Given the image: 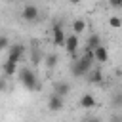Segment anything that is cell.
I'll list each match as a JSON object with an SVG mask.
<instances>
[{"instance_id":"18","label":"cell","mask_w":122,"mask_h":122,"mask_svg":"<svg viewBox=\"0 0 122 122\" xmlns=\"http://www.w3.org/2000/svg\"><path fill=\"white\" fill-rule=\"evenodd\" d=\"M109 4H111L112 8H122V0H111Z\"/></svg>"},{"instance_id":"7","label":"cell","mask_w":122,"mask_h":122,"mask_svg":"<svg viewBox=\"0 0 122 122\" xmlns=\"http://www.w3.org/2000/svg\"><path fill=\"white\" fill-rule=\"evenodd\" d=\"M51 32H53V44H55V46H65L67 36H65V32H63V29H61V25H55Z\"/></svg>"},{"instance_id":"10","label":"cell","mask_w":122,"mask_h":122,"mask_svg":"<svg viewBox=\"0 0 122 122\" xmlns=\"http://www.w3.org/2000/svg\"><path fill=\"white\" fill-rule=\"evenodd\" d=\"M93 57H95V61L105 63V61L109 59V51H107V48H105V46H99V48L93 51Z\"/></svg>"},{"instance_id":"11","label":"cell","mask_w":122,"mask_h":122,"mask_svg":"<svg viewBox=\"0 0 122 122\" xmlns=\"http://www.w3.org/2000/svg\"><path fill=\"white\" fill-rule=\"evenodd\" d=\"M99 46H103V44H101L99 34H92V36L88 38V51H95Z\"/></svg>"},{"instance_id":"8","label":"cell","mask_w":122,"mask_h":122,"mask_svg":"<svg viewBox=\"0 0 122 122\" xmlns=\"http://www.w3.org/2000/svg\"><path fill=\"white\" fill-rule=\"evenodd\" d=\"M69 92H71V86H69V82H65V80H61V82H55V86H53V93H55V95H59V97H65Z\"/></svg>"},{"instance_id":"3","label":"cell","mask_w":122,"mask_h":122,"mask_svg":"<svg viewBox=\"0 0 122 122\" xmlns=\"http://www.w3.org/2000/svg\"><path fill=\"white\" fill-rule=\"evenodd\" d=\"M23 51H25V46H23V44H13V46L10 48V53H8V63L17 65L19 59H21V55H23Z\"/></svg>"},{"instance_id":"12","label":"cell","mask_w":122,"mask_h":122,"mask_svg":"<svg viewBox=\"0 0 122 122\" xmlns=\"http://www.w3.org/2000/svg\"><path fill=\"white\" fill-rule=\"evenodd\" d=\"M72 30H74V34L86 30V21H84V19H74V23H72Z\"/></svg>"},{"instance_id":"9","label":"cell","mask_w":122,"mask_h":122,"mask_svg":"<svg viewBox=\"0 0 122 122\" xmlns=\"http://www.w3.org/2000/svg\"><path fill=\"white\" fill-rule=\"evenodd\" d=\"M80 107H82V109H92V107H95V97H93L92 93H84V95L80 97Z\"/></svg>"},{"instance_id":"1","label":"cell","mask_w":122,"mask_h":122,"mask_svg":"<svg viewBox=\"0 0 122 122\" xmlns=\"http://www.w3.org/2000/svg\"><path fill=\"white\" fill-rule=\"evenodd\" d=\"M93 61H95L93 51H86L80 59H74V63H72V67H71V72H72L74 76H82V74H86V72L92 71V63H93Z\"/></svg>"},{"instance_id":"15","label":"cell","mask_w":122,"mask_h":122,"mask_svg":"<svg viewBox=\"0 0 122 122\" xmlns=\"http://www.w3.org/2000/svg\"><path fill=\"white\" fill-rule=\"evenodd\" d=\"M55 65H57V55H55V53H50V55L46 57V67H48V69H53Z\"/></svg>"},{"instance_id":"13","label":"cell","mask_w":122,"mask_h":122,"mask_svg":"<svg viewBox=\"0 0 122 122\" xmlns=\"http://www.w3.org/2000/svg\"><path fill=\"white\" fill-rule=\"evenodd\" d=\"M109 25H111L112 29H120V27H122V17H118V15H111V17H109Z\"/></svg>"},{"instance_id":"6","label":"cell","mask_w":122,"mask_h":122,"mask_svg":"<svg viewBox=\"0 0 122 122\" xmlns=\"http://www.w3.org/2000/svg\"><path fill=\"white\" fill-rule=\"evenodd\" d=\"M65 48H67V51H69L71 55H76V50H78V36H76L74 32L67 36V40H65Z\"/></svg>"},{"instance_id":"16","label":"cell","mask_w":122,"mask_h":122,"mask_svg":"<svg viewBox=\"0 0 122 122\" xmlns=\"http://www.w3.org/2000/svg\"><path fill=\"white\" fill-rule=\"evenodd\" d=\"M101 76H103V74H101V71H92L88 80H90V82H93V84H97V82H101Z\"/></svg>"},{"instance_id":"2","label":"cell","mask_w":122,"mask_h":122,"mask_svg":"<svg viewBox=\"0 0 122 122\" xmlns=\"http://www.w3.org/2000/svg\"><path fill=\"white\" fill-rule=\"evenodd\" d=\"M19 78H21V84H23L29 92L38 90V80H36V74H34L30 69H23V71L19 72Z\"/></svg>"},{"instance_id":"14","label":"cell","mask_w":122,"mask_h":122,"mask_svg":"<svg viewBox=\"0 0 122 122\" xmlns=\"http://www.w3.org/2000/svg\"><path fill=\"white\" fill-rule=\"evenodd\" d=\"M15 67H17V65L6 61V63H4V74H6V76H13V74H15Z\"/></svg>"},{"instance_id":"4","label":"cell","mask_w":122,"mask_h":122,"mask_svg":"<svg viewBox=\"0 0 122 122\" xmlns=\"http://www.w3.org/2000/svg\"><path fill=\"white\" fill-rule=\"evenodd\" d=\"M21 17H23L25 21H34V19L38 17V8H36L34 4H27V6L23 8V11H21Z\"/></svg>"},{"instance_id":"19","label":"cell","mask_w":122,"mask_h":122,"mask_svg":"<svg viewBox=\"0 0 122 122\" xmlns=\"http://www.w3.org/2000/svg\"><path fill=\"white\" fill-rule=\"evenodd\" d=\"M8 84H6V78H0V92H6Z\"/></svg>"},{"instance_id":"20","label":"cell","mask_w":122,"mask_h":122,"mask_svg":"<svg viewBox=\"0 0 122 122\" xmlns=\"http://www.w3.org/2000/svg\"><path fill=\"white\" fill-rule=\"evenodd\" d=\"M86 122H99V118H90V120H86Z\"/></svg>"},{"instance_id":"17","label":"cell","mask_w":122,"mask_h":122,"mask_svg":"<svg viewBox=\"0 0 122 122\" xmlns=\"http://www.w3.org/2000/svg\"><path fill=\"white\" fill-rule=\"evenodd\" d=\"M4 48H8V38L0 36V50H4Z\"/></svg>"},{"instance_id":"5","label":"cell","mask_w":122,"mask_h":122,"mask_svg":"<svg viewBox=\"0 0 122 122\" xmlns=\"http://www.w3.org/2000/svg\"><path fill=\"white\" fill-rule=\"evenodd\" d=\"M63 107H65V101H63V97H59V95L51 93V97H50V101H48V109H50L51 112H59Z\"/></svg>"}]
</instances>
